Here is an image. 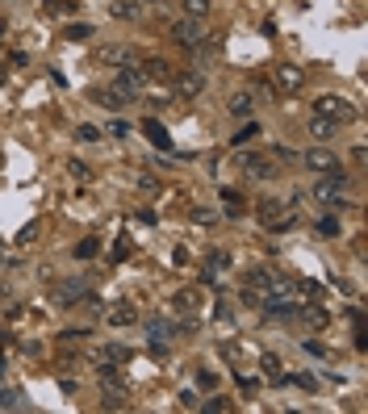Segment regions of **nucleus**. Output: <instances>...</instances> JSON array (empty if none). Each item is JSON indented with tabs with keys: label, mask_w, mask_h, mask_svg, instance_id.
Returning a JSON list of instances; mask_svg holds the SVG:
<instances>
[{
	"label": "nucleus",
	"mask_w": 368,
	"mask_h": 414,
	"mask_svg": "<svg viewBox=\"0 0 368 414\" xmlns=\"http://www.w3.org/2000/svg\"><path fill=\"white\" fill-rule=\"evenodd\" d=\"M255 218H259V226L272 230V235H285V230L297 226V210H293V201H285V197H259Z\"/></svg>",
	"instance_id": "nucleus-1"
},
{
	"label": "nucleus",
	"mask_w": 368,
	"mask_h": 414,
	"mask_svg": "<svg viewBox=\"0 0 368 414\" xmlns=\"http://www.w3.org/2000/svg\"><path fill=\"white\" fill-rule=\"evenodd\" d=\"M122 100H126V105H130V100H138V92L147 88V76H142V67L138 63H126V67H118V76H113V84H109Z\"/></svg>",
	"instance_id": "nucleus-2"
},
{
	"label": "nucleus",
	"mask_w": 368,
	"mask_h": 414,
	"mask_svg": "<svg viewBox=\"0 0 368 414\" xmlns=\"http://www.w3.org/2000/svg\"><path fill=\"white\" fill-rule=\"evenodd\" d=\"M272 88H277L281 96L301 92V88H305V67H297V63H277V67H272Z\"/></svg>",
	"instance_id": "nucleus-3"
},
{
	"label": "nucleus",
	"mask_w": 368,
	"mask_h": 414,
	"mask_svg": "<svg viewBox=\"0 0 368 414\" xmlns=\"http://www.w3.org/2000/svg\"><path fill=\"white\" fill-rule=\"evenodd\" d=\"M314 113L335 118V122H351L356 118V105H351V100H343V96H335V92H327V96H314Z\"/></svg>",
	"instance_id": "nucleus-4"
},
{
	"label": "nucleus",
	"mask_w": 368,
	"mask_h": 414,
	"mask_svg": "<svg viewBox=\"0 0 368 414\" xmlns=\"http://www.w3.org/2000/svg\"><path fill=\"white\" fill-rule=\"evenodd\" d=\"M168 84H172V96H180V100H197V96L205 92V76L193 72V67H188V72H176Z\"/></svg>",
	"instance_id": "nucleus-5"
},
{
	"label": "nucleus",
	"mask_w": 368,
	"mask_h": 414,
	"mask_svg": "<svg viewBox=\"0 0 368 414\" xmlns=\"http://www.w3.org/2000/svg\"><path fill=\"white\" fill-rule=\"evenodd\" d=\"M343 188H347V180H343V172H331L327 180H318V184H314V197H318L323 205H339V210H343V205H347V197H343Z\"/></svg>",
	"instance_id": "nucleus-6"
},
{
	"label": "nucleus",
	"mask_w": 368,
	"mask_h": 414,
	"mask_svg": "<svg viewBox=\"0 0 368 414\" xmlns=\"http://www.w3.org/2000/svg\"><path fill=\"white\" fill-rule=\"evenodd\" d=\"M172 42H180V46H188V50H197V46L205 42V30H201V21H193V17H184V21H176V25H172Z\"/></svg>",
	"instance_id": "nucleus-7"
},
{
	"label": "nucleus",
	"mask_w": 368,
	"mask_h": 414,
	"mask_svg": "<svg viewBox=\"0 0 368 414\" xmlns=\"http://www.w3.org/2000/svg\"><path fill=\"white\" fill-rule=\"evenodd\" d=\"M310 172H318V176H331V172H339V155H331V151H323V146H314V151H305V160H301Z\"/></svg>",
	"instance_id": "nucleus-8"
},
{
	"label": "nucleus",
	"mask_w": 368,
	"mask_h": 414,
	"mask_svg": "<svg viewBox=\"0 0 368 414\" xmlns=\"http://www.w3.org/2000/svg\"><path fill=\"white\" fill-rule=\"evenodd\" d=\"M84 297H92V289H88V281H59L55 285V301L59 305H76V301H84Z\"/></svg>",
	"instance_id": "nucleus-9"
},
{
	"label": "nucleus",
	"mask_w": 368,
	"mask_h": 414,
	"mask_svg": "<svg viewBox=\"0 0 368 414\" xmlns=\"http://www.w3.org/2000/svg\"><path fill=\"white\" fill-rule=\"evenodd\" d=\"M96 63H109V67H126V63H138V59H134V46H126V42H113V46H105L100 55H96Z\"/></svg>",
	"instance_id": "nucleus-10"
},
{
	"label": "nucleus",
	"mask_w": 368,
	"mask_h": 414,
	"mask_svg": "<svg viewBox=\"0 0 368 414\" xmlns=\"http://www.w3.org/2000/svg\"><path fill=\"white\" fill-rule=\"evenodd\" d=\"M305 130H310V138H314V142H327V138H335V134H339V122H335V118H323V113H314V118L305 122Z\"/></svg>",
	"instance_id": "nucleus-11"
},
{
	"label": "nucleus",
	"mask_w": 368,
	"mask_h": 414,
	"mask_svg": "<svg viewBox=\"0 0 368 414\" xmlns=\"http://www.w3.org/2000/svg\"><path fill=\"white\" fill-rule=\"evenodd\" d=\"M105 323H109V327H130V323H138V309L130 301H118V305L105 309Z\"/></svg>",
	"instance_id": "nucleus-12"
},
{
	"label": "nucleus",
	"mask_w": 368,
	"mask_h": 414,
	"mask_svg": "<svg viewBox=\"0 0 368 414\" xmlns=\"http://www.w3.org/2000/svg\"><path fill=\"white\" fill-rule=\"evenodd\" d=\"M197 305H201V293H197V289L172 293V309H176V314H197Z\"/></svg>",
	"instance_id": "nucleus-13"
},
{
	"label": "nucleus",
	"mask_w": 368,
	"mask_h": 414,
	"mask_svg": "<svg viewBox=\"0 0 368 414\" xmlns=\"http://www.w3.org/2000/svg\"><path fill=\"white\" fill-rule=\"evenodd\" d=\"M297 323H301V327H310V331H323L331 318H327V309H318V305H305V309H297Z\"/></svg>",
	"instance_id": "nucleus-14"
},
{
	"label": "nucleus",
	"mask_w": 368,
	"mask_h": 414,
	"mask_svg": "<svg viewBox=\"0 0 368 414\" xmlns=\"http://www.w3.org/2000/svg\"><path fill=\"white\" fill-rule=\"evenodd\" d=\"M126 360H130V347L126 343H105L100 347V364H113L118 369V364H126Z\"/></svg>",
	"instance_id": "nucleus-15"
},
{
	"label": "nucleus",
	"mask_w": 368,
	"mask_h": 414,
	"mask_svg": "<svg viewBox=\"0 0 368 414\" xmlns=\"http://www.w3.org/2000/svg\"><path fill=\"white\" fill-rule=\"evenodd\" d=\"M142 130H147V138H151L155 146H160V151H172V138H168V130H164L160 122H155V118H147V122H142Z\"/></svg>",
	"instance_id": "nucleus-16"
},
{
	"label": "nucleus",
	"mask_w": 368,
	"mask_h": 414,
	"mask_svg": "<svg viewBox=\"0 0 368 414\" xmlns=\"http://www.w3.org/2000/svg\"><path fill=\"white\" fill-rule=\"evenodd\" d=\"M113 17H122V21H138V17H142V0H118V5H113Z\"/></svg>",
	"instance_id": "nucleus-17"
},
{
	"label": "nucleus",
	"mask_w": 368,
	"mask_h": 414,
	"mask_svg": "<svg viewBox=\"0 0 368 414\" xmlns=\"http://www.w3.org/2000/svg\"><path fill=\"white\" fill-rule=\"evenodd\" d=\"M142 76L147 80H172V67H168V59H147L142 63Z\"/></svg>",
	"instance_id": "nucleus-18"
},
{
	"label": "nucleus",
	"mask_w": 368,
	"mask_h": 414,
	"mask_svg": "<svg viewBox=\"0 0 368 414\" xmlns=\"http://www.w3.org/2000/svg\"><path fill=\"white\" fill-rule=\"evenodd\" d=\"M222 205H226V214H230V218H239V214L247 210V201H243V193H235V188H222Z\"/></svg>",
	"instance_id": "nucleus-19"
},
{
	"label": "nucleus",
	"mask_w": 368,
	"mask_h": 414,
	"mask_svg": "<svg viewBox=\"0 0 368 414\" xmlns=\"http://www.w3.org/2000/svg\"><path fill=\"white\" fill-rule=\"evenodd\" d=\"M259 369H264V377H268V381H277V385L285 381V369H281V356H264V360H259Z\"/></svg>",
	"instance_id": "nucleus-20"
},
{
	"label": "nucleus",
	"mask_w": 368,
	"mask_h": 414,
	"mask_svg": "<svg viewBox=\"0 0 368 414\" xmlns=\"http://www.w3.org/2000/svg\"><path fill=\"white\" fill-rule=\"evenodd\" d=\"M180 5H184V17H193V21L209 17V0H180Z\"/></svg>",
	"instance_id": "nucleus-21"
},
{
	"label": "nucleus",
	"mask_w": 368,
	"mask_h": 414,
	"mask_svg": "<svg viewBox=\"0 0 368 414\" xmlns=\"http://www.w3.org/2000/svg\"><path fill=\"white\" fill-rule=\"evenodd\" d=\"M92 100H96V105H105V109H122V105H126V100H122L113 88H100V92H92Z\"/></svg>",
	"instance_id": "nucleus-22"
},
{
	"label": "nucleus",
	"mask_w": 368,
	"mask_h": 414,
	"mask_svg": "<svg viewBox=\"0 0 368 414\" xmlns=\"http://www.w3.org/2000/svg\"><path fill=\"white\" fill-rule=\"evenodd\" d=\"M226 268H230V251H214V255H209V272H205V276L214 281V276L226 272Z\"/></svg>",
	"instance_id": "nucleus-23"
},
{
	"label": "nucleus",
	"mask_w": 368,
	"mask_h": 414,
	"mask_svg": "<svg viewBox=\"0 0 368 414\" xmlns=\"http://www.w3.org/2000/svg\"><path fill=\"white\" fill-rule=\"evenodd\" d=\"M339 230H343L339 218H323L318 226H314V235H318V239H339Z\"/></svg>",
	"instance_id": "nucleus-24"
},
{
	"label": "nucleus",
	"mask_w": 368,
	"mask_h": 414,
	"mask_svg": "<svg viewBox=\"0 0 368 414\" xmlns=\"http://www.w3.org/2000/svg\"><path fill=\"white\" fill-rule=\"evenodd\" d=\"M147 335H151V347H155V351H164V343H168V323H151Z\"/></svg>",
	"instance_id": "nucleus-25"
},
{
	"label": "nucleus",
	"mask_w": 368,
	"mask_h": 414,
	"mask_svg": "<svg viewBox=\"0 0 368 414\" xmlns=\"http://www.w3.org/2000/svg\"><path fill=\"white\" fill-rule=\"evenodd\" d=\"M63 34H67V42H88V38H92V25H88V21H76V25H67Z\"/></svg>",
	"instance_id": "nucleus-26"
},
{
	"label": "nucleus",
	"mask_w": 368,
	"mask_h": 414,
	"mask_svg": "<svg viewBox=\"0 0 368 414\" xmlns=\"http://www.w3.org/2000/svg\"><path fill=\"white\" fill-rule=\"evenodd\" d=\"M230 113H235V118H247V113H251V96H247V92L230 96Z\"/></svg>",
	"instance_id": "nucleus-27"
},
{
	"label": "nucleus",
	"mask_w": 368,
	"mask_h": 414,
	"mask_svg": "<svg viewBox=\"0 0 368 414\" xmlns=\"http://www.w3.org/2000/svg\"><path fill=\"white\" fill-rule=\"evenodd\" d=\"M205 410H209V414H230L235 402H230V397H205Z\"/></svg>",
	"instance_id": "nucleus-28"
},
{
	"label": "nucleus",
	"mask_w": 368,
	"mask_h": 414,
	"mask_svg": "<svg viewBox=\"0 0 368 414\" xmlns=\"http://www.w3.org/2000/svg\"><path fill=\"white\" fill-rule=\"evenodd\" d=\"M96 251H100V243H96V239H84V243L76 247V260H92Z\"/></svg>",
	"instance_id": "nucleus-29"
},
{
	"label": "nucleus",
	"mask_w": 368,
	"mask_h": 414,
	"mask_svg": "<svg viewBox=\"0 0 368 414\" xmlns=\"http://www.w3.org/2000/svg\"><path fill=\"white\" fill-rule=\"evenodd\" d=\"M255 134H259V126H255V122H247V126H243V130H235V138H230V142H235V146H239V142H251V138H255Z\"/></svg>",
	"instance_id": "nucleus-30"
},
{
	"label": "nucleus",
	"mask_w": 368,
	"mask_h": 414,
	"mask_svg": "<svg viewBox=\"0 0 368 414\" xmlns=\"http://www.w3.org/2000/svg\"><path fill=\"white\" fill-rule=\"evenodd\" d=\"M193 222H197V226H214L218 214H214V210H201V205H197V210H193Z\"/></svg>",
	"instance_id": "nucleus-31"
},
{
	"label": "nucleus",
	"mask_w": 368,
	"mask_h": 414,
	"mask_svg": "<svg viewBox=\"0 0 368 414\" xmlns=\"http://www.w3.org/2000/svg\"><path fill=\"white\" fill-rule=\"evenodd\" d=\"M76 0H46V13H72Z\"/></svg>",
	"instance_id": "nucleus-32"
},
{
	"label": "nucleus",
	"mask_w": 368,
	"mask_h": 414,
	"mask_svg": "<svg viewBox=\"0 0 368 414\" xmlns=\"http://www.w3.org/2000/svg\"><path fill=\"white\" fill-rule=\"evenodd\" d=\"M76 138H80V142H100V130H96V126H80Z\"/></svg>",
	"instance_id": "nucleus-33"
},
{
	"label": "nucleus",
	"mask_w": 368,
	"mask_h": 414,
	"mask_svg": "<svg viewBox=\"0 0 368 414\" xmlns=\"http://www.w3.org/2000/svg\"><path fill=\"white\" fill-rule=\"evenodd\" d=\"M197 385H201V389H218V377L201 369V373H197Z\"/></svg>",
	"instance_id": "nucleus-34"
},
{
	"label": "nucleus",
	"mask_w": 368,
	"mask_h": 414,
	"mask_svg": "<svg viewBox=\"0 0 368 414\" xmlns=\"http://www.w3.org/2000/svg\"><path fill=\"white\" fill-rule=\"evenodd\" d=\"M293 381H297V385H301V389H305V393H314V389H318V381H314V377H310V373H297V377H293Z\"/></svg>",
	"instance_id": "nucleus-35"
},
{
	"label": "nucleus",
	"mask_w": 368,
	"mask_h": 414,
	"mask_svg": "<svg viewBox=\"0 0 368 414\" xmlns=\"http://www.w3.org/2000/svg\"><path fill=\"white\" fill-rule=\"evenodd\" d=\"M130 130H134V126H130V122H109V134H113V138H126V134H130Z\"/></svg>",
	"instance_id": "nucleus-36"
},
{
	"label": "nucleus",
	"mask_w": 368,
	"mask_h": 414,
	"mask_svg": "<svg viewBox=\"0 0 368 414\" xmlns=\"http://www.w3.org/2000/svg\"><path fill=\"white\" fill-rule=\"evenodd\" d=\"M180 406H184V410H197V406H201V397H197L193 389H184V393H180Z\"/></svg>",
	"instance_id": "nucleus-37"
},
{
	"label": "nucleus",
	"mask_w": 368,
	"mask_h": 414,
	"mask_svg": "<svg viewBox=\"0 0 368 414\" xmlns=\"http://www.w3.org/2000/svg\"><path fill=\"white\" fill-rule=\"evenodd\" d=\"M17 406V393L13 389H0V410H13Z\"/></svg>",
	"instance_id": "nucleus-38"
},
{
	"label": "nucleus",
	"mask_w": 368,
	"mask_h": 414,
	"mask_svg": "<svg viewBox=\"0 0 368 414\" xmlns=\"http://www.w3.org/2000/svg\"><path fill=\"white\" fill-rule=\"evenodd\" d=\"M301 347H305V351H310V356H331V351H327V347H323V343H318V339H305V343H301Z\"/></svg>",
	"instance_id": "nucleus-39"
},
{
	"label": "nucleus",
	"mask_w": 368,
	"mask_h": 414,
	"mask_svg": "<svg viewBox=\"0 0 368 414\" xmlns=\"http://www.w3.org/2000/svg\"><path fill=\"white\" fill-rule=\"evenodd\" d=\"M126 255H130V239L122 235V239H118V247H113V260H126Z\"/></svg>",
	"instance_id": "nucleus-40"
},
{
	"label": "nucleus",
	"mask_w": 368,
	"mask_h": 414,
	"mask_svg": "<svg viewBox=\"0 0 368 414\" xmlns=\"http://www.w3.org/2000/svg\"><path fill=\"white\" fill-rule=\"evenodd\" d=\"M34 239H38V222H30V226L17 235V243H34Z\"/></svg>",
	"instance_id": "nucleus-41"
},
{
	"label": "nucleus",
	"mask_w": 368,
	"mask_h": 414,
	"mask_svg": "<svg viewBox=\"0 0 368 414\" xmlns=\"http://www.w3.org/2000/svg\"><path fill=\"white\" fill-rule=\"evenodd\" d=\"M138 188H160V180H155L151 172H142V176H138Z\"/></svg>",
	"instance_id": "nucleus-42"
},
{
	"label": "nucleus",
	"mask_w": 368,
	"mask_h": 414,
	"mask_svg": "<svg viewBox=\"0 0 368 414\" xmlns=\"http://www.w3.org/2000/svg\"><path fill=\"white\" fill-rule=\"evenodd\" d=\"M142 5H164V0H142Z\"/></svg>",
	"instance_id": "nucleus-43"
},
{
	"label": "nucleus",
	"mask_w": 368,
	"mask_h": 414,
	"mask_svg": "<svg viewBox=\"0 0 368 414\" xmlns=\"http://www.w3.org/2000/svg\"><path fill=\"white\" fill-rule=\"evenodd\" d=\"M0 260H5V243H0Z\"/></svg>",
	"instance_id": "nucleus-44"
},
{
	"label": "nucleus",
	"mask_w": 368,
	"mask_h": 414,
	"mask_svg": "<svg viewBox=\"0 0 368 414\" xmlns=\"http://www.w3.org/2000/svg\"><path fill=\"white\" fill-rule=\"evenodd\" d=\"M0 168H5V155H0Z\"/></svg>",
	"instance_id": "nucleus-45"
},
{
	"label": "nucleus",
	"mask_w": 368,
	"mask_h": 414,
	"mask_svg": "<svg viewBox=\"0 0 368 414\" xmlns=\"http://www.w3.org/2000/svg\"><path fill=\"white\" fill-rule=\"evenodd\" d=\"M0 30H5V21H0Z\"/></svg>",
	"instance_id": "nucleus-46"
}]
</instances>
